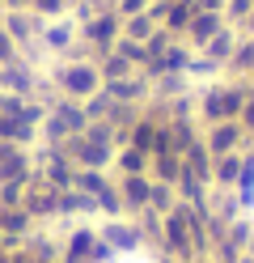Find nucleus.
Returning <instances> with one entry per match:
<instances>
[{
  "label": "nucleus",
  "instance_id": "nucleus-1",
  "mask_svg": "<svg viewBox=\"0 0 254 263\" xmlns=\"http://www.w3.org/2000/svg\"><path fill=\"white\" fill-rule=\"evenodd\" d=\"M60 85L68 98H89L102 89V72L93 68V64H68V68L60 72Z\"/></svg>",
  "mask_w": 254,
  "mask_h": 263
},
{
  "label": "nucleus",
  "instance_id": "nucleus-2",
  "mask_svg": "<svg viewBox=\"0 0 254 263\" xmlns=\"http://www.w3.org/2000/svg\"><path fill=\"white\" fill-rule=\"evenodd\" d=\"M237 144H242V123L225 119V123H212L208 140H203V149H208V157H225V153L237 149Z\"/></svg>",
  "mask_w": 254,
  "mask_h": 263
},
{
  "label": "nucleus",
  "instance_id": "nucleus-3",
  "mask_svg": "<svg viewBox=\"0 0 254 263\" xmlns=\"http://www.w3.org/2000/svg\"><path fill=\"white\" fill-rule=\"evenodd\" d=\"M119 13H97V17H89V26H85V39H89L97 51H110V47L119 43Z\"/></svg>",
  "mask_w": 254,
  "mask_h": 263
},
{
  "label": "nucleus",
  "instance_id": "nucleus-4",
  "mask_svg": "<svg viewBox=\"0 0 254 263\" xmlns=\"http://www.w3.org/2000/svg\"><path fill=\"white\" fill-rule=\"evenodd\" d=\"M0 30H5L13 43H22L30 34H43V22H34V13H26V9H5V26Z\"/></svg>",
  "mask_w": 254,
  "mask_h": 263
},
{
  "label": "nucleus",
  "instance_id": "nucleus-5",
  "mask_svg": "<svg viewBox=\"0 0 254 263\" xmlns=\"http://www.w3.org/2000/svg\"><path fill=\"white\" fill-rule=\"evenodd\" d=\"M148 191H152V178L148 174H123L119 200H123V208H148Z\"/></svg>",
  "mask_w": 254,
  "mask_h": 263
},
{
  "label": "nucleus",
  "instance_id": "nucleus-6",
  "mask_svg": "<svg viewBox=\"0 0 254 263\" xmlns=\"http://www.w3.org/2000/svg\"><path fill=\"white\" fill-rule=\"evenodd\" d=\"M216 30H225V13H203V9H195V17H191V26H186V34H191V43H208Z\"/></svg>",
  "mask_w": 254,
  "mask_h": 263
},
{
  "label": "nucleus",
  "instance_id": "nucleus-7",
  "mask_svg": "<svg viewBox=\"0 0 254 263\" xmlns=\"http://www.w3.org/2000/svg\"><path fill=\"white\" fill-rule=\"evenodd\" d=\"M119 166H123V174H144L148 170V153H140V149H131V144H127Z\"/></svg>",
  "mask_w": 254,
  "mask_h": 263
},
{
  "label": "nucleus",
  "instance_id": "nucleus-8",
  "mask_svg": "<svg viewBox=\"0 0 254 263\" xmlns=\"http://www.w3.org/2000/svg\"><path fill=\"white\" fill-rule=\"evenodd\" d=\"M89 251H93V234H89V229H81V234L68 242V259H72V263H81Z\"/></svg>",
  "mask_w": 254,
  "mask_h": 263
},
{
  "label": "nucleus",
  "instance_id": "nucleus-9",
  "mask_svg": "<svg viewBox=\"0 0 254 263\" xmlns=\"http://www.w3.org/2000/svg\"><path fill=\"white\" fill-rule=\"evenodd\" d=\"M43 39H47V47L64 51V47L72 43V26H51V30H43Z\"/></svg>",
  "mask_w": 254,
  "mask_h": 263
},
{
  "label": "nucleus",
  "instance_id": "nucleus-10",
  "mask_svg": "<svg viewBox=\"0 0 254 263\" xmlns=\"http://www.w3.org/2000/svg\"><path fill=\"white\" fill-rule=\"evenodd\" d=\"M106 242H114V246H131L135 234H131L127 225H106Z\"/></svg>",
  "mask_w": 254,
  "mask_h": 263
},
{
  "label": "nucleus",
  "instance_id": "nucleus-11",
  "mask_svg": "<svg viewBox=\"0 0 254 263\" xmlns=\"http://www.w3.org/2000/svg\"><path fill=\"white\" fill-rule=\"evenodd\" d=\"M26 5H30L34 13H43V17H55V13L64 9V0H26Z\"/></svg>",
  "mask_w": 254,
  "mask_h": 263
},
{
  "label": "nucleus",
  "instance_id": "nucleus-12",
  "mask_svg": "<svg viewBox=\"0 0 254 263\" xmlns=\"http://www.w3.org/2000/svg\"><path fill=\"white\" fill-rule=\"evenodd\" d=\"M152 0H119V17H135V13H144Z\"/></svg>",
  "mask_w": 254,
  "mask_h": 263
},
{
  "label": "nucleus",
  "instance_id": "nucleus-13",
  "mask_svg": "<svg viewBox=\"0 0 254 263\" xmlns=\"http://www.w3.org/2000/svg\"><path fill=\"white\" fill-rule=\"evenodd\" d=\"M225 9H229V17H250L254 0H225Z\"/></svg>",
  "mask_w": 254,
  "mask_h": 263
},
{
  "label": "nucleus",
  "instance_id": "nucleus-14",
  "mask_svg": "<svg viewBox=\"0 0 254 263\" xmlns=\"http://www.w3.org/2000/svg\"><path fill=\"white\" fill-rule=\"evenodd\" d=\"M9 60H13V39L0 30V64H9Z\"/></svg>",
  "mask_w": 254,
  "mask_h": 263
},
{
  "label": "nucleus",
  "instance_id": "nucleus-15",
  "mask_svg": "<svg viewBox=\"0 0 254 263\" xmlns=\"http://www.w3.org/2000/svg\"><path fill=\"white\" fill-rule=\"evenodd\" d=\"M242 127H254V98H246V106H242Z\"/></svg>",
  "mask_w": 254,
  "mask_h": 263
},
{
  "label": "nucleus",
  "instance_id": "nucleus-16",
  "mask_svg": "<svg viewBox=\"0 0 254 263\" xmlns=\"http://www.w3.org/2000/svg\"><path fill=\"white\" fill-rule=\"evenodd\" d=\"M0 9H26V0H0Z\"/></svg>",
  "mask_w": 254,
  "mask_h": 263
},
{
  "label": "nucleus",
  "instance_id": "nucleus-17",
  "mask_svg": "<svg viewBox=\"0 0 254 263\" xmlns=\"http://www.w3.org/2000/svg\"><path fill=\"white\" fill-rule=\"evenodd\" d=\"M178 5H195V0H178Z\"/></svg>",
  "mask_w": 254,
  "mask_h": 263
},
{
  "label": "nucleus",
  "instance_id": "nucleus-18",
  "mask_svg": "<svg viewBox=\"0 0 254 263\" xmlns=\"http://www.w3.org/2000/svg\"><path fill=\"white\" fill-rule=\"evenodd\" d=\"M64 5H68V0H64Z\"/></svg>",
  "mask_w": 254,
  "mask_h": 263
},
{
  "label": "nucleus",
  "instance_id": "nucleus-19",
  "mask_svg": "<svg viewBox=\"0 0 254 263\" xmlns=\"http://www.w3.org/2000/svg\"><path fill=\"white\" fill-rule=\"evenodd\" d=\"M250 246H254V242H250Z\"/></svg>",
  "mask_w": 254,
  "mask_h": 263
}]
</instances>
